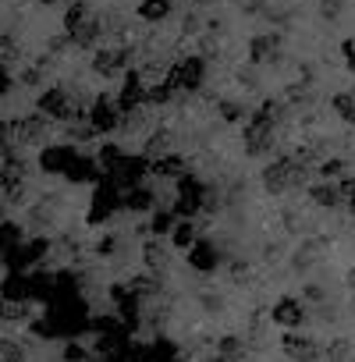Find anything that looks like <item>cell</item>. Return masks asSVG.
Listing matches in <instances>:
<instances>
[{"label": "cell", "mask_w": 355, "mask_h": 362, "mask_svg": "<svg viewBox=\"0 0 355 362\" xmlns=\"http://www.w3.org/2000/svg\"><path fill=\"white\" fill-rule=\"evenodd\" d=\"M348 281H351V284H355V270H351V274H348Z\"/></svg>", "instance_id": "obj_36"}, {"label": "cell", "mask_w": 355, "mask_h": 362, "mask_svg": "<svg viewBox=\"0 0 355 362\" xmlns=\"http://www.w3.org/2000/svg\"><path fill=\"white\" fill-rule=\"evenodd\" d=\"M277 320L291 327V323H298V320H302V309H298L295 302H281V305H277Z\"/></svg>", "instance_id": "obj_28"}, {"label": "cell", "mask_w": 355, "mask_h": 362, "mask_svg": "<svg viewBox=\"0 0 355 362\" xmlns=\"http://www.w3.org/2000/svg\"><path fill=\"white\" fill-rule=\"evenodd\" d=\"M117 189H135L149 177V160L146 156H121V163L107 174Z\"/></svg>", "instance_id": "obj_3"}, {"label": "cell", "mask_w": 355, "mask_h": 362, "mask_svg": "<svg viewBox=\"0 0 355 362\" xmlns=\"http://www.w3.org/2000/svg\"><path fill=\"white\" fill-rule=\"evenodd\" d=\"M252 61L263 64V61H281V36H256L252 47H249Z\"/></svg>", "instance_id": "obj_11"}, {"label": "cell", "mask_w": 355, "mask_h": 362, "mask_svg": "<svg viewBox=\"0 0 355 362\" xmlns=\"http://www.w3.org/2000/svg\"><path fill=\"white\" fill-rule=\"evenodd\" d=\"M75 156H78L75 146H71V149H68V146H64V149H50V153L43 156V167H47V170H68Z\"/></svg>", "instance_id": "obj_20"}, {"label": "cell", "mask_w": 355, "mask_h": 362, "mask_svg": "<svg viewBox=\"0 0 355 362\" xmlns=\"http://www.w3.org/2000/svg\"><path fill=\"white\" fill-rule=\"evenodd\" d=\"M142 93H146V82L139 78V71H128L124 82H121V89H117L114 107H117L121 114H124V110H135V107H142Z\"/></svg>", "instance_id": "obj_7"}, {"label": "cell", "mask_w": 355, "mask_h": 362, "mask_svg": "<svg viewBox=\"0 0 355 362\" xmlns=\"http://www.w3.org/2000/svg\"><path fill=\"white\" fill-rule=\"evenodd\" d=\"M341 54H344V61H348V71H351V75H355V43H351V40H348V43H344V47H341Z\"/></svg>", "instance_id": "obj_34"}, {"label": "cell", "mask_w": 355, "mask_h": 362, "mask_svg": "<svg viewBox=\"0 0 355 362\" xmlns=\"http://www.w3.org/2000/svg\"><path fill=\"white\" fill-rule=\"evenodd\" d=\"M89 224H107L117 210H121V189L110 177H96V192H93V206H89Z\"/></svg>", "instance_id": "obj_2"}, {"label": "cell", "mask_w": 355, "mask_h": 362, "mask_svg": "<svg viewBox=\"0 0 355 362\" xmlns=\"http://www.w3.org/2000/svg\"><path fill=\"white\" fill-rule=\"evenodd\" d=\"M309 196H313V203L316 206H323V210H337L344 199H341V192H337V185H313L309 189Z\"/></svg>", "instance_id": "obj_16"}, {"label": "cell", "mask_w": 355, "mask_h": 362, "mask_svg": "<svg viewBox=\"0 0 355 362\" xmlns=\"http://www.w3.org/2000/svg\"><path fill=\"white\" fill-rule=\"evenodd\" d=\"M270 18H274L277 25H288V22H291V15H288V8H274V11H270Z\"/></svg>", "instance_id": "obj_35"}, {"label": "cell", "mask_w": 355, "mask_h": 362, "mask_svg": "<svg viewBox=\"0 0 355 362\" xmlns=\"http://www.w3.org/2000/svg\"><path fill=\"white\" fill-rule=\"evenodd\" d=\"M100 36H103V22H100V18H89V22H82L78 29H71V43L82 47V50H93V47L100 43Z\"/></svg>", "instance_id": "obj_10"}, {"label": "cell", "mask_w": 355, "mask_h": 362, "mask_svg": "<svg viewBox=\"0 0 355 362\" xmlns=\"http://www.w3.org/2000/svg\"><path fill=\"white\" fill-rule=\"evenodd\" d=\"M203 4H206V0H203Z\"/></svg>", "instance_id": "obj_37"}, {"label": "cell", "mask_w": 355, "mask_h": 362, "mask_svg": "<svg viewBox=\"0 0 355 362\" xmlns=\"http://www.w3.org/2000/svg\"><path fill=\"white\" fill-rule=\"evenodd\" d=\"M217 110H221V117L228 121V124H238V121H249V107L242 103V100H217Z\"/></svg>", "instance_id": "obj_17"}, {"label": "cell", "mask_w": 355, "mask_h": 362, "mask_svg": "<svg viewBox=\"0 0 355 362\" xmlns=\"http://www.w3.org/2000/svg\"><path fill=\"white\" fill-rule=\"evenodd\" d=\"M43 135H47V121H43V117H33V121H25V139L40 142Z\"/></svg>", "instance_id": "obj_29"}, {"label": "cell", "mask_w": 355, "mask_h": 362, "mask_svg": "<svg viewBox=\"0 0 355 362\" xmlns=\"http://www.w3.org/2000/svg\"><path fill=\"white\" fill-rule=\"evenodd\" d=\"M139 78H142V82H153V78L160 82V78H167V64H163V61H146L142 71H139Z\"/></svg>", "instance_id": "obj_27"}, {"label": "cell", "mask_w": 355, "mask_h": 362, "mask_svg": "<svg viewBox=\"0 0 355 362\" xmlns=\"http://www.w3.org/2000/svg\"><path fill=\"white\" fill-rule=\"evenodd\" d=\"M199 25H203V22H199V15H185L182 33H185V36H196V33H199Z\"/></svg>", "instance_id": "obj_32"}, {"label": "cell", "mask_w": 355, "mask_h": 362, "mask_svg": "<svg viewBox=\"0 0 355 362\" xmlns=\"http://www.w3.org/2000/svg\"><path fill=\"white\" fill-rule=\"evenodd\" d=\"M146 267L149 270H163L167 267V259H170V252H167V245L163 242H146Z\"/></svg>", "instance_id": "obj_21"}, {"label": "cell", "mask_w": 355, "mask_h": 362, "mask_svg": "<svg viewBox=\"0 0 355 362\" xmlns=\"http://www.w3.org/2000/svg\"><path fill=\"white\" fill-rule=\"evenodd\" d=\"M153 206H156V196L142 185H135V189H128V196H121V210H128V214H149Z\"/></svg>", "instance_id": "obj_9"}, {"label": "cell", "mask_w": 355, "mask_h": 362, "mask_svg": "<svg viewBox=\"0 0 355 362\" xmlns=\"http://www.w3.org/2000/svg\"><path fill=\"white\" fill-rule=\"evenodd\" d=\"M121 156H124V149H121V146H114V142H107V146H100L96 163H100V167H107V170H114V167L121 163Z\"/></svg>", "instance_id": "obj_24"}, {"label": "cell", "mask_w": 355, "mask_h": 362, "mask_svg": "<svg viewBox=\"0 0 355 362\" xmlns=\"http://www.w3.org/2000/svg\"><path fill=\"white\" fill-rule=\"evenodd\" d=\"M189 263H192L196 270H214V267H217V249H214L210 242H199V238H196V242L189 245Z\"/></svg>", "instance_id": "obj_14"}, {"label": "cell", "mask_w": 355, "mask_h": 362, "mask_svg": "<svg viewBox=\"0 0 355 362\" xmlns=\"http://www.w3.org/2000/svg\"><path fill=\"white\" fill-rule=\"evenodd\" d=\"M238 82H242L245 89H256V86H260V75H256V71H238Z\"/></svg>", "instance_id": "obj_33"}, {"label": "cell", "mask_w": 355, "mask_h": 362, "mask_svg": "<svg viewBox=\"0 0 355 362\" xmlns=\"http://www.w3.org/2000/svg\"><path fill=\"white\" fill-rule=\"evenodd\" d=\"M288 100H291V103H309L313 96H309L305 86H291V89H288Z\"/></svg>", "instance_id": "obj_31"}, {"label": "cell", "mask_w": 355, "mask_h": 362, "mask_svg": "<svg viewBox=\"0 0 355 362\" xmlns=\"http://www.w3.org/2000/svg\"><path fill=\"white\" fill-rule=\"evenodd\" d=\"M149 170L153 174H163V177H182L185 174V156L182 153H163V156H156L149 163Z\"/></svg>", "instance_id": "obj_12"}, {"label": "cell", "mask_w": 355, "mask_h": 362, "mask_svg": "<svg viewBox=\"0 0 355 362\" xmlns=\"http://www.w3.org/2000/svg\"><path fill=\"white\" fill-rule=\"evenodd\" d=\"M203 78H206V61L203 57H189V61H182V64H174V68H167V86L174 89V93H196L199 86H203Z\"/></svg>", "instance_id": "obj_1"}, {"label": "cell", "mask_w": 355, "mask_h": 362, "mask_svg": "<svg viewBox=\"0 0 355 362\" xmlns=\"http://www.w3.org/2000/svg\"><path fill=\"white\" fill-rule=\"evenodd\" d=\"M163 153H174V132L170 128H156L149 139H146V160H156Z\"/></svg>", "instance_id": "obj_13"}, {"label": "cell", "mask_w": 355, "mask_h": 362, "mask_svg": "<svg viewBox=\"0 0 355 362\" xmlns=\"http://www.w3.org/2000/svg\"><path fill=\"white\" fill-rule=\"evenodd\" d=\"M167 238H170V245L174 249H189L199 235H196V224H192V217H185V221H174V228L167 231Z\"/></svg>", "instance_id": "obj_15"}, {"label": "cell", "mask_w": 355, "mask_h": 362, "mask_svg": "<svg viewBox=\"0 0 355 362\" xmlns=\"http://www.w3.org/2000/svg\"><path fill=\"white\" fill-rule=\"evenodd\" d=\"M174 221H178V217H174L170 210H153V217H149V231H153L156 238H167V231L174 228Z\"/></svg>", "instance_id": "obj_22"}, {"label": "cell", "mask_w": 355, "mask_h": 362, "mask_svg": "<svg viewBox=\"0 0 355 362\" xmlns=\"http://www.w3.org/2000/svg\"><path fill=\"white\" fill-rule=\"evenodd\" d=\"M170 96H178L163 78L156 82V86H146V93H142V103H149V107H163V103H170Z\"/></svg>", "instance_id": "obj_19"}, {"label": "cell", "mask_w": 355, "mask_h": 362, "mask_svg": "<svg viewBox=\"0 0 355 362\" xmlns=\"http://www.w3.org/2000/svg\"><path fill=\"white\" fill-rule=\"evenodd\" d=\"M89 18H93V15H89V4H86V0H75V4L64 11V25H68V29H78V25L89 22Z\"/></svg>", "instance_id": "obj_23"}, {"label": "cell", "mask_w": 355, "mask_h": 362, "mask_svg": "<svg viewBox=\"0 0 355 362\" xmlns=\"http://www.w3.org/2000/svg\"><path fill=\"white\" fill-rule=\"evenodd\" d=\"M89 128L96 132V135H110L114 128H117V121H121V110L114 107V100L110 96H100L93 107H89Z\"/></svg>", "instance_id": "obj_6"}, {"label": "cell", "mask_w": 355, "mask_h": 362, "mask_svg": "<svg viewBox=\"0 0 355 362\" xmlns=\"http://www.w3.org/2000/svg\"><path fill=\"white\" fill-rule=\"evenodd\" d=\"M170 15V0H142L139 4V18L142 22H163Z\"/></svg>", "instance_id": "obj_18"}, {"label": "cell", "mask_w": 355, "mask_h": 362, "mask_svg": "<svg viewBox=\"0 0 355 362\" xmlns=\"http://www.w3.org/2000/svg\"><path fill=\"white\" fill-rule=\"evenodd\" d=\"M132 57H135V50H132V47H117V50L100 47V50L93 54V71H96V75H103V78H114V75H121V71L132 64Z\"/></svg>", "instance_id": "obj_5"}, {"label": "cell", "mask_w": 355, "mask_h": 362, "mask_svg": "<svg viewBox=\"0 0 355 362\" xmlns=\"http://www.w3.org/2000/svg\"><path fill=\"white\" fill-rule=\"evenodd\" d=\"M178 181H182V185H178V199H174V217H196L199 210H203V185H199V181L196 177H178Z\"/></svg>", "instance_id": "obj_4"}, {"label": "cell", "mask_w": 355, "mask_h": 362, "mask_svg": "<svg viewBox=\"0 0 355 362\" xmlns=\"http://www.w3.org/2000/svg\"><path fill=\"white\" fill-rule=\"evenodd\" d=\"M334 110H337L344 121L355 124V96H351V93H337V96H334Z\"/></svg>", "instance_id": "obj_25"}, {"label": "cell", "mask_w": 355, "mask_h": 362, "mask_svg": "<svg viewBox=\"0 0 355 362\" xmlns=\"http://www.w3.org/2000/svg\"><path fill=\"white\" fill-rule=\"evenodd\" d=\"M96 252H100V256H110V252H117V235H103V238L96 242Z\"/></svg>", "instance_id": "obj_30"}, {"label": "cell", "mask_w": 355, "mask_h": 362, "mask_svg": "<svg viewBox=\"0 0 355 362\" xmlns=\"http://www.w3.org/2000/svg\"><path fill=\"white\" fill-rule=\"evenodd\" d=\"M40 107L47 110V114H57V117H71L78 107H75V100H68V93L64 89H50L47 96H40Z\"/></svg>", "instance_id": "obj_8"}, {"label": "cell", "mask_w": 355, "mask_h": 362, "mask_svg": "<svg viewBox=\"0 0 355 362\" xmlns=\"http://www.w3.org/2000/svg\"><path fill=\"white\" fill-rule=\"evenodd\" d=\"M344 170H348V163H344V160H320V177H327V181L344 177Z\"/></svg>", "instance_id": "obj_26"}]
</instances>
